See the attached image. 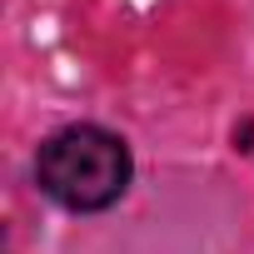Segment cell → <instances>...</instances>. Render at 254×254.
Wrapping results in <instances>:
<instances>
[{
    "label": "cell",
    "mask_w": 254,
    "mask_h": 254,
    "mask_svg": "<svg viewBox=\"0 0 254 254\" xmlns=\"http://www.w3.org/2000/svg\"><path fill=\"white\" fill-rule=\"evenodd\" d=\"M135 160L120 135L100 130V125H65L55 130L40 155H35V185L45 199H55L70 214H95L110 209L125 190H130Z\"/></svg>",
    "instance_id": "6da1fadb"
}]
</instances>
